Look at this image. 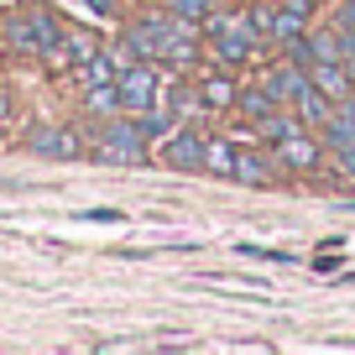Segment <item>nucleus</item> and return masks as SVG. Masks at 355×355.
<instances>
[{
	"mask_svg": "<svg viewBox=\"0 0 355 355\" xmlns=\"http://www.w3.org/2000/svg\"><path fill=\"white\" fill-rule=\"evenodd\" d=\"M152 157V141L141 136L136 121H105L100 136H94V162H110V167H141Z\"/></svg>",
	"mask_w": 355,
	"mask_h": 355,
	"instance_id": "nucleus-1",
	"label": "nucleus"
},
{
	"mask_svg": "<svg viewBox=\"0 0 355 355\" xmlns=\"http://www.w3.org/2000/svg\"><path fill=\"white\" fill-rule=\"evenodd\" d=\"M115 89H121V115H141V110H152V105H157V89H162V73H157V63L136 58L131 68H121Z\"/></svg>",
	"mask_w": 355,
	"mask_h": 355,
	"instance_id": "nucleus-2",
	"label": "nucleus"
},
{
	"mask_svg": "<svg viewBox=\"0 0 355 355\" xmlns=\"http://www.w3.org/2000/svg\"><path fill=\"white\" fill-rule=\"evenodd\" d=\"M272 157H277L288 173H319V167L329 162V146H324L319 131H293V136H282V141H272Z\"/></svg>",
	"mask_w": 355,
	"mask_h": 355,
	"instance_id": "nucleus-3",
	"label": "nucleus"
},
{
	"mask_svg": "<svg viewBox=\"0 0 355 355\" xmlns=\"http://www.w3.org/2000/svg\"><path fill=\"white\" fill-rule=\"evenodd\" d=\"M204 141L209 136L199 131V125H173L162 141V162L178 167V173H193V167H204Z\"/></svg>",
	"mask_w": 355,
	"mask_h": 355,
	"instance_id": "nucleus-4",
	"label": "nucleus"
},
{
	"mask_svg": "<svg viewBox=\"0 0 355 355\" xmlns=\"http://www.w3.org/2000/svg\"><path fill=\"white\" fill-rule=\"evenodd\" d=\"M21 141H26V152H42V157H78V152H84L78 131H73V125H58V121H37Z\"/></svg>",
	"mask_w": 355,
	"mask_h": 355,
	"instance_id": "nucleus-5",
	"label": "nucleus"
},
{
	"mask_svg": "<svg viewBox=\"0 0 355 355\" xmlns=\"http://www.w3.org/2000/svg\"><path fill=\"white\" fill-rule=\"evenodd\" d=\"M235 183H245V189H266V183H277V157H272V146H245V152H235V167H230Z\"/></svg>",
	"mask_w": 355,
	"mask_h": 355,
	"instance_id": "nucleus-6",
	"label": "nucleus"
},
{
	"mask_svg": "<svg viewBox=\"0 0 355 355\" xmlns=\"http://www.w3.org/2000/svg\"><path fill=\"white\" fill-rule=\"evenodd\" d=\"M309 84L324 89L334 105L355 94V63H309Z\"/></svg>",
	"mask_w": 355,
	"mask_h": 355,
	"instance_id": "nucleus-7",
	"label": "nucleus"
},
{
	"mask_svg": "<svg viewBox=\"0 0 355 355\" xmlns=\"http://www.w3.org/2000/svg\"><path fill=\"white\" fill-rule=\"evenodd\" d=\"M261 84L272 89V100H277V105H293V100H298V89L309 84V68H303V63H293V58H277V63L266 68V78H261Z\"/></svg>",
	"mask_w": 355,
	"mask_h": 355,
	"instance_id": "nucleus-8",
	"label": "nucleus"
},
{
	"mask_svg": "<svg viewBox=\"0 0 355 355\" xmlns=\"http://www.w3.org/2000/svg\"><path fill=\"white\" fill-rule=\"evenodd\" d=\"M193 84H199V105H204V110H214V115L235 110V100H241V84L230 78V68H225V73H199Z\"/></svg>",
	"mask_w": 355,
	"mask_h": 355,
	"instance_id": "nucleus-9",
	"label": "nucleus"
},
{
	"mask_svg": "<svg viewBox=\"0 0 355 355\" xmlns=\"http://www.w3.org/2000/svg\"><path fill=\"white\" fill-rule=\"evenodd\" d=\"M293 110H298V121L309 125V131H324V125H329V115H334V100L324 94V89L303 84V89H298V100H293Z\"/></svg>",
	"mask_w": 355,
	"mask_h": 355,
	"instance_id": "nucleus-10",
	"label": "nucleus"
},
{
	"mask_svg": "<svg viewBox=\"0 0 355 355\" xmlns=\"http://www.w3.org/2000/svg\"><path fill=\"white\" fill-rule=\"evenodd\" d=\"M309 53H313V63H350L345 58V26L340 21L309 26Z\"/></svg>",
	"mask_w": 355,
	"mask_h": 355,
	"instance_id": "nucleus-11",
	"label": "nucleus"
},
{
	"mask_svg": "<svg viewBox=\"0 0 355 355\" xmlns=\"http://www.w3.org/2000/svg\"><path fill=\"white\" fill-rule=\"evenodd\" d=\"M189 105H199V84L162 78V89H157V110H167L173 121H183V110H189Z\"/></svg>",
	"mask_w": 355,
	"mask_h": 355,
	"instance_id": "nucleus-12",
	"label": "nucleus"
},
{
	"mask_svg": "<svg viewBox=\"0 0 355 355\" xmlns=\"http://www.w3.org/2000/svg\"><path fill=\"white\" fill-rule=\"evenodd\" d=\"M235 110H241V115H245L251 125H261L266 115L277 110V100H272V89H266L261 78H256V84H245V89H241V100H235Z\"/></svg>",
	"mask_w": 355,
	"mask_h": 355,
	"instance_id": "nucleus-13",
	"label": "nucleus"
},
{
	"mask_svg": "<svg viewBox=\"0 0 355 355\" xmlns=\"http://www.w3.org/2000/svg\"><path fill=\"white\" fill-rule=\"evenodd\" d=\"M309 26H313V16H298L288 6H277V16H272V47H288L298 37H309Z\"/></svg>",
	"mask_w": 355,
	"mask_h": 355,
	"instance_id": "nucleus-14",
	"label": "nucleus"
},
{
	"mask_svg": "<svg viewBox=\"0 0 355 355\" xmlns=\"http://www.w3.org/2000/svg\"><path fill=\"white\" fill-rule=\"evenodd\" d=\"M115 78H121V63H115L110 53H94V58H84V63H78V84H84V89L115 84Z\"/></svg>",
	"mask_w": 355,
	"mask_h": 355,
	"instance_id": "nucleus-15",
	"label": "nucleus"
},
{
	"mask_svg": "<svg viewBox=\"0 0 355 355\" xmlns=\"http://www.w3.org/2000/svg\"><path fill=\"white\" fill-rule=\"evenodd\" d=\"M235 152H241L235 141H220V136H209V141H204V167H209V173H220V178H230Z\"/></svg>",
	"mask_w": 355,
	"mask_h": 355,
	"instance_id": "nucleus-16",
	"label": "nucleus"
},
{
	"mask_svg": "<svg viewBox=\"0 0 355 355\" xmlns=\"http://www.w3.org/2000/svg\"><path fill=\"white\" fill-rule=\"evenodd\" d=\"M272 16H277L272 0H251V6H245V26H251L256 42H266V47H272Z\"/></svg>",
	"mask_w": 355,
	"mask_h": 355,
	"instance_id": "nucleus-17",
	"label": "nucleus"
},
{
	"mask_svg": "<svg viewBox=\"0 0 355 355\" xmlns=\"http://www.w3.org/2000/svg\"><path fill=\"white\" fill-rule=\"evenodd\" d=\"M173 16H183V21H193V26H204L214 11H220V0H162Z\"/></svg>",
	"mask_w": 355,
	"mask_h": 355,
	"instance_id": "nucleus-18",
	"label": "nucleus"
},
{
	"mask_svg": "<svg viewBox=\"0 0 355 355\" xmlns=\"http://www.w3.org/2000/svg\"><path fill=\"white\" fill-rule=\"evenodd\" d=\"M329 162H334V173H340L345 183H355V141L350 146H329Z\"/></svg>",
	"mask_w": 355,
	"mask_h": 355,
	"instance_id": "nucleus-19",
	"label": "nucleus"
},
{
	"mask_svg": "<svg viewBox=\"0 0 355 355\" xmlns=\"http://www.w3.org/2000/svg\"><path fill=\"white\" fill-rule=\"evenodd\" d=\"M11 121H16V94L0 84V125H11Z\"/></svg>",
	"mask_w": 355,
	"mask_h": 355,
	"instance_id": "nucleus-20",
	"label": "nucleus"
},
{
	"mask_svg": "<svg viewBox=\"0 0 355 355\" xmlns=\"http://www.w3.org/2000/svg\"><path fill=\"white\" fill-rule=\"evenodd\" d=\"M89 11L94 16H105V21H110V16H121V0H84Z\"/></svg>",
	"mask_w": 355,
	"mask_h": 355,
	"instance_id": "nucleus-21",
	"label": "nucleus"
},
{
	"mask_svg": "<svg viewBox=\"0 0 355 355\" xmlns=\"http://www.w3.org/2000/svg\"><path fill=\"white\" fill-rule=\"evenodd\" d=\"M277 6H288V11H298V16H319L324 0H277Z\"/></svg>",
	"mask_w": 355,
	"mask_h": 355,
	"instance_id": "nucleus-22",
	"label": "nucleus"
},
{
	"mask_svg": "<svg viewBox=\"0 0 355 355\" xmlns=\"http://www.w3.org/2000/svg\"><path fill=\"white\" fill-rule=\"evenodd\" d=\"M334 21H340V26H355V0H334Z\"/></svg>",
	"mask_w": 355,
	"mask_h": 355,
	"instance_id": "nucleus-23",
	"label": "nucleus"
},
{
	"mask_svg": "<svg viewBox=\"0 0 355 355\" xmlns=\"http://www.w3.org/2000/svg\"><path fill=\"white\" fill-rule=\"evenodd\" d=\"M324 6H334V0H324Z\"/></svg>",
	"mask_w": 355,
	"mask_h": 355,
	"instance_id": "nucleus-24",
	"label": "nucleus"
},
{
	"mask_svg": "<svg viewBox=\"0 0 355 355\" xmlns=\"http://www.w3.org/2000/svg\"><path fill=\"white\" fill-rule=\"evenodd\" d=\"M0 47H6V42H0Z\"/></svg>",
	"mask_w": 355,
	"mask_h": 355,
	"instance_id": "nucleus-25",
	"label": "nucleus"
}]
</instances>
